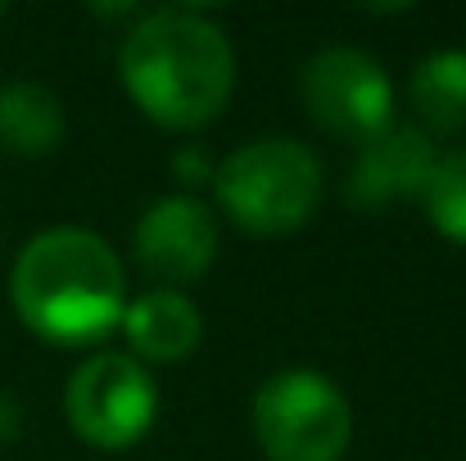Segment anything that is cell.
<instances>
[{"label":"cell","instance_id":"52a82bcc","mask_svg":"<svg viewBox=\"0 0 466 461\" xmlns=\"http://www.w3.org/2000/svg\"><path fill=\"white\" fill-rule=\"evenodd\" d=\"M218 217L208 204L190 195L155 199L132 231V258L158 290H177L199 281L218 263Z\"/></svg>","mask_w":466,"mask_h":461},{"label":"cell","instance_id":"9a60e30c","mask_svg":"<svg viewBox=\"0 0 466 461\" xmlns=\"http://www.w3.org/2000/svg\"><path fill=\"white\" fill-rule=\"evenodd\" d=\"M0 18H5V0H0Z\"/></svg>","mask_w":466,"mask_h":461},{"label":"cell","instance_id":"7a4b0ae2","mask_svg":"<svg viewBox=\"0 0 466 461\" xmlns=\"http://www.w3.org/2000/svg\"><path fill=\"white\" fill-rule=\"evenodd\" d=\"M9 304L36 339L86 348L123 326L127 272L105 236L86 226H50L18 249Z\"/></svg>","mask_w":466,"mask_h":461},{"label":"cell","instance_id":"4fadbf2b","mask_svg":"<svg viewBox=\"0 0 466 461\" xmlns=\"http://www.w3.org/2000/svg\"><path fill=\"white\" fill-rule=\"evenodd\" d=\"M172 172L186 181V185H199V181H213V167H208V158L199 150H181L172 158Z\"/></svg>","mask_w":466,"mask_h":461},{"label":"cell","instance_id":"30bf717a","mask_svg":"<svg viewBox=\"0 0 466 461\" xmlns=\"http://www.w3.org/2000/svg\"><path fill=\"white\" fill-rule=\"evenodd\" d=\"M68 118L50 86L5 82L0 86V150L14 158H46L64 145Z\"/></svg>","mask_w":466,"mask_h":461},{"label":"cell","instance_id":"8fae6325","mask_svg":"<svg viewBox=\"0 0 466 461\" xmlns=\"http://www.w3.org/2000/svg\"><path fill=\"white\" fill-rule=\"evenodd\" d=\"M417 127L435 136H466V50H435L408 77Z\"/></svg>","mask_w":466,"mask_h":461},{"label":"cell","instance_id":"9c48e42d","mask_svg":"<svg viewBox=\"0 0 466 461\" xmlns=\"http://www.w3.org/2000/svg\"><path fill=\"white\" fill-rule=\"evenodd\" d=\"M123 335L132 344V357L146 366L186 362L204 339V312L181 290H146L141 299H127Z\"/></svg>","mask_w":466,"mask_h":461},{"label":"cell","instance_id":"5b68a950","mask_svg":"<svg viewBox=\"0 0 466 461\" xmlns=\"http://www.w3.org/2000/svg\"><path fill=\"white\" fill-rule=\"evenodd\" d=\"M64 407L82 444L123 453L150 435L158 416V385L132 353H96L73 371Z\"/></svg>","mask_w":466,"mask_h":461},{"label":"cell","instance_id":"5bb4252c","mask_svg":"<svg viewBox=\"0 0 466 461\" xmlns=\"http://www.w3.org/2000/svg\"><path fill=\"white\" fill-rule=\"evenodd\" d=\"M23 430V407L9 389H0V444H14Z\"/></svg>","mask_w":466,"mask_h":461},{"label":"cell","instance_id":"6da1fadb","mask_svg":"<svg viewBox=\"0 0 466 461\" xmlns=\"http://www.w3.org/2000/svg\"><path fill=\"white\" fill-rule=\"evenodd\" d=\"M118 82L155 127L199 132L236 91V50L227 32L190 5L150 9L118 45Z\"/></svg>","mask_w":466,"mask_h":461},{"label":"cell","instance_id":"3957f363","mask_svg":"<svg viewBox=\"0 0 466 461\" xmlns=\"http://www.w3.org/2000/svg\"><path fill=\"white\" fill-rule=\"evenodd\" d=\"M222 213L249 236H290L321 204V158L295 136H263L213 167Z\"/></svg>","mask_w":466,"mask_h":461},{"label":"cell","instance_id":"ba28073f","mask_svg":"<svg viewBox=\"0 0 466 461\" xmlns=\"http://www.w3.org/2000/svg\"><path fill=\"white\" fill-rule=\"evenodd\" d=\"M435 163H440V150L417 123H390L385 132L358 145L349 181H344V204L376 213L403 199H421Z\"/></svg>","mask_w":466,"mask_h":461},{"label":"cell","instance_id":"8992f818","mask_svg":"<svg viewBox=\"0 0 466 461\" xmlns=\"http://www.w3.org/2000/svg\"><path fill=\"white\" fill-rule=\"evenodd\" d=\"M299 100L326 136L349 145H362L394 123L390 73L358 45L317 50L299 73Z\"/></svg>","mask_w":466,"mask_h":461},{"label":"cell","instance_id":"7c38bea8","mask_svg":"<svg viewBox=\"0 0 466 461\" xmlns=\"http://www.w3.org/2000/svg\"><path fill=\"white\" fill-rule=\"evenodd\" d=\"M421 204H426L431 226H435L444 240L466 245V150L440 154Z\"/></svg>","mask_w":466,"mask_h":461},{"label":"cell","instance_id":"277c9868","mask_svg":"<svg viewBox=\"0 0 466 461\" xmlns=\"http://www.w3.org/2000/svg\"><path fill=\"white\" fill-rule=\"evenodd\" d=\"M254 439L268 461H339L353 444V407L309 366L277 371L254 394Z\"/></svg>","mask_w":466,"mask_h":461}]
</instances>
